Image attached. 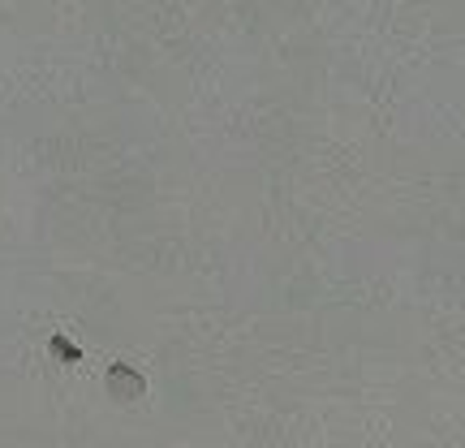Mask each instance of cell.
<instances>
[{
	"mask_svg": "<svg viewBox=\"0 0 465 448\" xmlns=\"http://www.w3.org/2000/svg\"><path fill=\"white\" fill-rule=\"evenodd\" d=\"M108 393H113L116 401H138L143 393H147V380H143V371L116 363L113 371H108Z\"/></svg>",
	"mask_w": 465,
	"mask_h": 448,
	"instance_id": "obj_1",
	"label": "cell"
},
{
	"mask_svg": "<svg viewBox=\"0 0 465 448\" xmlns=\"http://www.w3.org/2000/svg\"><path fill=\"white\" fill-rule=\"evenodd\" d=\"M52 349H56V353H61V358H69V363H78V349L69 345V341H61V336H56V341H52Z\"/></svg>",
	"mask_w": 465,
	"mask_h": 448,
	"instance_id": "obj_2",
	"label": "cell"
}]
</instances>
